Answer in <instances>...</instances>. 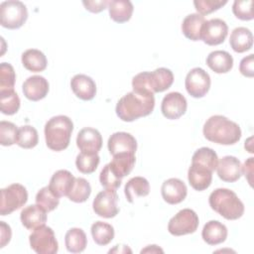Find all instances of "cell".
<instances>
[{"instance_id":"cell-1","label":"cell","mask_w":254,"mask_h":254,"mask_svg":"<svg viewBox=\"0 0 254 254\" xmlns=\"http://www.w3.org/2000/svg\"><path fill=\"white\" fill-rule=\"evenodd\" d=\"M155 107L153 93L131 91L122 96L116 104V114L122 121L132 122L151 114Z\"/></svg>"},{"instance_id":"cell-2","label":"cell","mask_w":254,"mask_h":254,"mask_svg":"<svg viewBox=\"0 0 254 254\" xmlns=\"http://www.w3.org/2000/svg\"><path fill=\"white\" fill-rule=\"evenodd\" d=\"M202 133L208 141L220 145H233L241 138L239 125L222 115L210 116L203 125Z\"/></svg>"},{"instance_id":"cell-3","label":"cell","mask_w":254,"mask_h":254,"mask_svg":"<svg viewBox=\"0 0 254 254\" xmlns=\"http://www.w3.org/2000/svg\"><path fill=\"white\" fill-rule=\"evenodd\" d=\"M73 130L71 119L65 115L54 116L45 125V139L49 149L60 152L69 145Z\"/></svg>"},{"instance_id":"cell-4","label":"cell","mask_w":254,"mask_h":254,"mask_svg":"<svg viewBox=\"0 0 254 254\" xmlns=\"http://www.w3.org/2000/svg\"><path fill=\"white\" fill-rule=\"evenodd\" d=\"M208 202L211 209L228 220H236L244 213L243 202L233 190L228 189L214 190L208 197Z\"/></svg>"},{"instance_id":"cell-5","label":"cell","mask_w":254,"mask_h":254,"mask_svg":"<svg viewBox=\"0 0 254 254\" xmlns=\"http://www.w3.org/2000/svg\"><path fill=\"white\" fill-rule=\"evenodd\" d=\"M28 19L26 5L18 0H8L0 4V24L10 30L21 28Z\"/></svg>"},{"instance_id":"cell-6","label":"cell","mask_w":254,"mask_h":254,"mask_svg":"<svg viewBox=\"0 0 254 254\" xmlns=\"http://www.w3.org/2000/svg\"><path fill=\"white\" fill-rule=\"evenodd\" d=\"M28 200V191L20 184H12L1 190L0 214L5 216L21 208Z\"/></svg>"},{"instance_id":"cell-7","label":"cell","mask_w":254,"mask_h":254,"mask_svg":"<svg viewBox=\"0 0 254 254\" xmlns=\"http://www.w3.org/2000/svg\"><path fill=\"white\" fill-rule=\"evenodd\" d=\"M31 248L38 254H56L59 250V243L54 230L46 225H42L29 236Z\"/></svg>"},{"instance_id":"cell-8","label":"cell","mask_w":254,"mask_h":254,"mask_svg":"<svg viewBox=\"0 0 254 254\" xmlns=\"http://www.w3.org/2000/svg\"><path fill=\"white\" fill-rule=\"evenodd\" d=\"M199 219L194 210L184 208L175 214L168 223V231L174 236H182L195 232Z\"/></svg>"},{"instance_id":"cell-9","label":"cell","mask_w":254,"mask_h":254,"mask_svg":"<svg viewBox=\"0 0 254 254\" xmlns=\"http://www.w3.org/2000/svg\"><path fill=\"white\" fill-rule=\"evenodd\" d=\"M95 214L103 218H112L119 212L118 195L116 190L105 189L99 191L92 202Z\"/></svg>"},{"instance_id":"cell-10","label":"cell","mask_w":254,"mask_h":254,"mask_svg":"<svg viewBox=\"0 0 254 254\" xmlns=\"http://www.w3.org/2000/svg\"><path fill=\"white\" fill-rule=\"evenodd\" d=\"M185 86L190 96L194 98H201L209 90L210 76L203 68L193 67L186 76Z\"/></svg>"},{"instance_id":"cell-11","label":"cell","mask_w":254,"mask_h":254,"mask_svg":"<svg viewBox=\"0 0 254 254\" xmlns=\"http://www.w3.org/2000/svg\"><path fill=\"white\" fill-rule=\"evenodd\" d=\"M228 34V26L225 21L219 18L210 19L204 22L200 40L208 46H217L224 42Z\"/></svg>"},{"instance_id":"cell-12","label":"cell","mask_w":254,"mask_h":254,"mask_svg":"<svg viewBox=\"0 0 254 254\" xmlns=\"http://www.w3.org/2000/svg\"><path fill=\"white\" fill-rule=\"evenodd\" d=\"M188 107L186 97L177 91H173L164 96L161 104V111L163 115L170 120H176L182 117Z\"/></svg>"},{"instance_id":"cell-13","label":"cell","mask_w":254,"mask_h":254,"mask_svg":"<svg viewBox=\"0 0 254 254\" xmlns=\"http://www.w3.org/2000/svg\"><path fill=\"white\" fill-rule=\"evenodd\" d=\"M76 146L82 153L97 154L102 147L101 134L91 127L82 128L77 134Z\"/></svg>"},{"instance_id":"cell-14","label":"cell","mask_w":254,"mask_h":254,"mask_svg":"<svg viewBox=\"0 0 254 254\" xmlns=\"http://www.w3.org/2000/svg\"><path fill=\"white\" fill-rule=\"evenodd\" d=\"M161 193L167 203L178 204L186 198L188 189L182 180L171 178L163 183L161 187Z\"/></svg>"},{"instance_id":"cell-15","label":"cell","mask_w":254,"mask_h":254,"mask_svg":"<svg viewBox=\"0 0 254 254\" xmlns=\"http://www.w3.org/2000/svg\"><path fill=\"white\" fill-rule=\"evenodd\" d=\"M216 171L220 180L226 183H234L242 175V165L236 157L224 156L217 163Z\"/></svg>"},{"instance_id":"cell-16","label":"cell","mask_w":254,"mask_h":254,"mask_svg":"<svg viewBox=\"0 0 254 254\" xmlns=\"http://www.w3.org/2000/svg\"><path fill=\"white\" fill-rule=\"evenodd\" d=\"M107 147L112 156L119 153L135 154L137 150V141L130 133L115 132L109 137Z\"/></svg>"},{"instance_id":"cell-17","label":"cell","mask_w":254,"mask_h":254,"mask_svg":"<svg viewBox=\"0 0 254 254\" xmlns=\"http://www.w3.org/2000/svg\"><path fill=\"white\" fill-rule=\"evenodd\" d=\"M49 88L48 80L42 75H32L22 85L25 97L31 101H39L45 98L49 92Z\"/></svg>"},{"instance_id":"cell-18","label":"cell","mask_w":254,"mask_h":254,"mask_svg":"<svg viewBox=\"0 0 254 254\" xmlns=\"http://www.w3.org/2000/svg\"><path fill=\"white\" fill-rule=\"evenodd\" d=\"M70 87L75 96L84 101L91 100L96 95V84L86 74H75L70 80Z\"/></svg>"},{"instance_id":"cell-19","label":"cell","mask_w":254,"mask_h":254,"mask_svg":"<svg viewBox=\"0 0 254 254\" xmlns=\"http://www.w3.org/2000/svg\"><path fill=\"white\" fill-rule=\"evenodd\" d=\"M74 180L75 178L69 171L59 170L52 176L49 188L59 198L62 196H67L74 184Z\"/></svg>"},{"instance_id":"cell-20","label":"cell","mask_w":254,"mask_h":254,"mask_svg":"<svg viewBox=\"0 0 254 254\" xmlns=\"http://www.w3.org/2000/svg\"><path fill=\"white\" fill-rule=\"evenodd\" d=\"M20 219L24 227L29 230H34L45 225L47 221V211L37 203L31 204L22 209Z\"/></svg>"},{"instance_id":"cell-21","label":"cell","mask_w":254,"mask_h":254,"mask_svg":"<svg viewBox=\"0 0 254 254\" xmlns=\"http://www.w3.org/2000/svg\"><path fill=\"white\" fill-rule=\"evenodd\" d=\"M188 180L193 190L201 191L210 186L212 172L202 166L191 163L188 171Z\"/></svg>"},{"instance_id":"cell-22","label":"cell","mask_w":254,"mask_h":254,"mask_svg":"<svg viewBox=\"0 0 254 254\" xmlns=\"http://www.w3.org/2000/svg\"><path fill=\"white\" fill-rule=\"evenodd\" d=\"M227 227L218 220H209L201 231V237L209 245H218L227 238Z\"/></svg>"},{"instance_id":"cell-23","label":"cell","mask_w":254,"mask_h":254,"mask_svg":"<svg viewBox=\"0 0 254 254\" xmlns=\"http://www.w3.org/2000/svg\"><path fill=\"white\" fill-rule=\"evenodd\" d=\"M206 64L216 73H226L233 66V58L226 51H213L208 54Z\"/></svg>"},{"instance_id":"cell-24","label":"cell","mask_w":254,"mask_h":254,"mask_svg":"<svg viewBox=\"0 0 254 254\" xmlns=\"http://www.w3.org/2000/svg\"><path fill=\"white\" fill-rule=\"evenodd\" d=\"M149 82L154 94L157 92H163L173 84L174 74L169 68L159 67L152 72L149 71Z\"/></svg>"},{"instance_id":"cell-25","label":"cell","mask_w":254,"mask_h":254,"mask_svg":"<svg viewBox=\"0 0 254 254\" xmlns=\"http://www.w3.org/2000/svg\"><path fill=\"white\" fill-rule=\"evenodd\" d=\"M229 44L236 53H244L249 51L253 45V35L251 31L245 27L235 28L229 38Z\"/></svg>"},{"instance_id":"cell-26","label":"cell","mask_w":254,"mask_h":254,"mask_svg":"<svg viewBox=\"0 0 254 254\" xmlns=\"http://www.w3.org/2000/svg\"><path fill=\"white\" fill-rule=\"evenodd\" d=\"M205 22L204 16H201L197 13L189 14L183 20L182 23V32L185 37L190 41H199L202 26Z\"/></svg>"},{"instance_id":"cell-27","label":"cell","mask_w":254,"mask_h":254,"mask_svg":"<svg viewBox=\"0 0 254 254\" xmlns=\"http://www.w3.org/2000/svg\"><path fill=\"white\" fill-rule=\"evenodd\" d=\"M112 157L113 158L112 161L109 163V166L117 177L123 179L131 173L136 162L135 154L119 153Z\"/></svg>"},{"instance_id":"cell-28","label":"cell","mask_w":254,"mask_h":254,"mask_svg":"<svg viewBox=\"0 0 254 254\" xmlns=\"http://www.w3.org/2000/svg\"><path fill=\"white\" fill-rule=\"evenodd\" d=\"M24 67L33 72H40L47 68L48 61L43 52L37 49H29L22 54Z\"/></svg>"},{"instance_id":"cell-29","label":"cell","mask_w":254,"mask_h":254,"mask_svg":"<svg viewBox=\"0 0 254 254\" xmlns=\"http://www.w3.org/2000/svg\"><path fill=\"white\" fill-rule=\"evenodd\" d=\"M126 199L132 203L135 198L147 196L150 192V184L147 179L143 177H134L130 179L124 188Z\"/></svg>"},{"instance_id":"cell-30","label":"cell","mask_w":254,"mask_h":254,"mask_svg":"<svg viewBox=\"0 0 254 254\" xmlns=\"http://www.w3.org/2000/svg\"><path fill=\"white\" fill-rule=\"evenodd\" d=\"M133 4L128 0H111L108 4L110 19L116 23H125L131 19Z\"/></svg>"},{"instance_id":"cell-31","label":"cell","mask_w":254,"mask_h":254,"mask_svg":"<svg viewBox=\"0 0 254 254\" xmlns=\"http://www.w3.org/2000/svg\"><path fill=\"white\" fill-rule=\"evenodd\" d=\"M65 248L70 253H80L87 245V238L81 228L73 227L67 230L64 236Z\"/></svg>"},{"instance_id":"cell-32","label":"cell","mask_w":254,"mask_h":254,"mask_svg":"<svg viewBox=\"0 0 254 254\" xmlns=\"http://www.w3.org/2000/svg\"><path fill=\"white\" fill-rule=\"evenodd\" d=\"M90 231L93 241L100 246H105L109 244L114 238L113 226L103 221H95L91 225Z\"/></svg>"},{"instance_id":"cell-33","label":"cell","mask_w":254,"mask_h":254,"mask_svg":"<svg viewBox=\"0 0 254 254\" xmlns=\"http://www.w3.org/2000/svg\"><path fill=\"white\" fill-rule=\"evenodd\" d=\"M191 163L202 166L213 172L214 170H216L218 157L215 151H213L211 148L201 147L193 153L191 157Z\"/></svg>"},{"instance_id":"cell-34","label":"cell","mask_w":254,"mask_h":254,"mask_svg":"<svg viewBox=\"0 0 254 254\" xmlns=\"http://www.w3.org/2000/svg\"><path fill=\"white\" fill-rule=\"evenodd\" d=\"M20 98L14 89L0 91V110L5 115H13L20 108Z\"/></svg>"},{"instance_id":"cell-35","label":"cell","mask_w":254,"mask_h":254,"mask_svg":"<svg viewBox=\"0 0 254 254\" xmlns=\"http://www.w3.org/2000/svg\"><path fill=\"white\" fill-rule=\"evenodd\" d=\"M91 193L90 184L83 178H75L74 184L67 194L69 200L73 202H84L87 200Z\"/></svg>"},{"instance_id":"cell-36","label":"cell","mask_w":254,"mask_h":254,"mask_svg":"<svg viewBox=\"0 0 254 254\" xmlns=\"http://www.w3.org/2000/svg\"><path fill=\"white\" fill-rule=\"evenodd\" d=\"M39 142L38 131L31 125H23L18 129L17 145L23 149H32Z\"/></svg>"},{"instance_id":"cell-37","label":"cell","mask_w":254,"mask_h":254,"mask_svg":"<svg viewBox=\"0 0 254 254\" xmlns=\"http://www.w3.org/2000/svg\"><path fill=\"white\" fill-rule=\"evenodd\" d=\"M100 158L97 154H86L80 152L75 159V166L82 174H92L97 169Z\"/></svg>"},{"instance_id":"cell-38","label":"cell","mask_w":254,"mask_h":254,"mask_svg":"<svg viewBox=\"0 0 254 254\" xmlns=\"http://www.w3.org/2000/svg\"><path fill=\"white\" fill-rule=\"evenodd\" d=\"M36 203L47 212L56 209L60 203V199L50 190L49 186L42 188L36 194Z\"/></svg>"},{"instance_id":"cell-39","label":"cell","mask_w":254,"mask_h":254,"mask_svg":"<svg viewBox=\"0 0 254 254\" xmlns=\"http://www.w3.org/2000/svg\"><path fill=\"white\" fill-rule=\"evenodd\" d=\"M17 126L9 121L0 122V144L2 146H12L17 144L18 137Z\"/></svg>"},{"instance_id":"cell-40","label":"cell","mask_w":254,"mask_h":254,"mask_svg":"<svg viewBox=\"0 0 254 254\" xmlns=\"http://www.w3.org/2000/svg\"><path fill=\"white\" fill-rule=\"evenodd\" d=\"M16 73L13 66L8 63L0 64V91L14 89Z\"/></svg>"},{"instance_id":"cell-41","label":"cell","mask_w":254,"mask_h":254,"mask_svg":"<svg viewBox=\"0 0 254 254\" xmlns=\"http://www.w3.org/2000/svg\"><path fill=\"white\" fill-rule=\"evenodd\" d=\"M252 5V0H235L232 5V12L236 18L243 21H250L254 18Z\"/></svg>"},{"instance_id":"cell-42","label":"cell","mask_w":254,"mask_h":254,"mask_svg":"<svg viewBox=\"0 0 254 254\" xmlns=\"http://www.w3.org/2000/svg\"><path fill=\"white\" fill-rule=\"evenodd\" d=\"M99 181L102 187L110 190H117L122 183V179L117 177L111 170L109 164L105 165L99 175Z\"/></svg>"},{"instance_id":"cell-43","label":"cell","mask_w":254,"mask_h":254,"mask_svg":"<svg viewBox=\"0 0 254 254\" xmlns=\"http://www.w3.org/2000/svg\"><path fill=\"white\" fill-rule=\"evenodd\" d=\"M227 3V0H195L193 1V5L197 14L204 16L208 15Z\"/></svg>"},{"instance_id":"cell-44","label":"cell","mask_w":254,"mask_h":254,"mask_svg":"<svg viewBox=\"0 0 254 254\" xmlns=\"http://www.w3.org/2000/svg\"><path fill=\"white\" fill-rule=\"evenodd\" d=\"M254 57L253 55H249L245 58H243L239 64V71L242 75L246 77H253L254 76Z\"/></svg>"},{"instance_id":"cell-45","label":"cell","mask_w":254,"mask_h":254,"mask_svg":"<svg viewBox=\"0 0 254 254\" xmlns=\"http://www.w3.org/2000/svg\"><path fill=\"white\" fill-rule=\"evenodd\" d=\"M83 6L86 10L91 13H100L101 11L108 8L109 1L107 0H99V1H82Z\"/></svg>"},{"instance_id":"cell-46","label":"cell","mask_w":254,"mask_h":254,"mask_svg":"<svg viewBox=\"0 0 254 254\" xmlns=\"http://www.w3.org/2000/svg\"><path fill=\"white\" fill-rule=\"evenodd\" d=\"M12 237L11 227L4 221H0V247L3 248L8 244Z\"/></svg>"},{"instance_id":"cell-47","label":"cell","mask_w":254,"mask_h":254,"mask_svg":"<svg viewBox=\"0 0 254 254\" xmlns=\"http://www.w3.org/2000/svg\"><path fill=\"white\" fill-rule=\"evenodd\" d=\"M253 166H254V163H253V158H248L244 165L242 166V173L243 175L245 176L247 182L249 183V185L252 187V177H253Z\"/></svg>"},{"instance_id":"cell-48","label":"cell","mask_w":254,"mask_h":254,"mask_svg":"<svg viewBox=\"0 0 254 254\" xmlns=\"http://www.w3.org/2000/svg\"><path fill=\"white\" fill-rule=\"evenodd\" d=\"M158 253V252H161L163 253V249H161L160 247H158L157 245H149L147 246L145 249H142L141 250V253Z\"/></svg>"},{"instance_id":"cell-49","label":"cell","mask_w":254,"mask_h":254,"mask_svg":"<svg viewBox=\"0 0 254 254\" xmlns=\"http://www.w3.org/2000/svg\"><path fill=\"white\" fill-rule=\"evenodd\" d=\"M252 141H253V137H249L246 141H245V145H244V147H245V149L249 152V153H254V151H253V144H252Z\"/></svg>"}]
</instances>
